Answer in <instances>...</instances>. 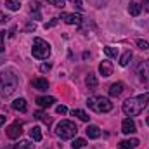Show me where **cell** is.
I'll return each instance as SVG.
<instances>
[{
  "label": "cell",
  "instance_id": "cell-26",
  "mask_svg": "<svg viewBox=\"0 0 149 149\" xmlns=\"http://www.w3.org/2000/svg\"><path fill=\"white\" fill-rule=\"evenodd\" d=\"M104 54L108 57H116L118 56V49L116 47H104Z\"/></svg>",
  "mask_w": 149,
  "mask_h": 149
},
{
  "label": "cell",
  "instance_id": "cell-30",
  "mask_svg": "<svg viewBox=\"0 0 149 149\" xmlns=\"http://www.w3.org/2000/svg\"><path fill=\"white\" fill-rule=\"evenodd\" d=\"M50 70H52V64H50V63L40 64V71H42V73H47V71H50Z\"/></svg>",
  "mask_w": 149,
  "mask_h": 149
},
{
  "label": "cell",
  "instance_id": "cell-18",
  "mask_svg": "<svg viewBox=\"0 0 149 149\" xmlns=\"http://www.w3.org/2000/svg\"><path fill=\"white\" fill-rule=\"evenodd\" d=\"M85 83H87V87L90 88V90H94V88H97V78H95V74L88 73V76H87V80H85Z\"/></svg>",
  "mask_w": 149,
  "mask_h": 149
},
{
  "label": "cell",
  "instance_id": "cell-24",
  "mask_svg": "<svg viewBox=\"0 0 149 149\" xmlns=\"http://www.w3.org/2000/svg\"><path fill=\"white\" fill-rule=\"evenodd\" d=\"M73 116H78V120H81V121H88L90 120V116L83 109H73Z\"/></svg>",
  "mask_w": 149,
  "mask_h": 149
},
{
  "label": "cell",
  "instance_id": "cell-12",
  "mask_svg": "<svg viewBox=\"0 0 149 149\" xmlns=\"http://www.w3.org/2000/svg\"><path fill=\"white\" fill-rule=\"evenodd\" d=\"M85 134H87L88 139H99V137H101V128L95 127V125H88V127L85 128Z\"/></svg>",
  "mask_w": 149,
  "mask_h": 149
},
{
  "label": "cell",
  "instance_id": "cell-31",
  "mask_svg": "<svg viewBox=\"0 0 149 149\" xmlns=\"http://www.w3.org/2000/svg\"><path fill=\"white\" fill-rule=\"evenodd\" d=\"M57 21H59V17H54V19H50L49 23H45V30H47V28H52V26H56V24H57Z\"/></svg>",
  "mask_w": 149,
  "mask_h": 149
},
{
  "label": "cell",
  "instance_id": "cell-5",
  "mask_svg": "<svg viewBox=\"0 0 149 149\" xmlns=\"http://www.w3.org/2000/svg\"><path fill=\"white\" fill-rule=\"evenodd\" d=\"M31 54H33L35 59H40V61L47 59L50 56V45L45 40H42V38H35L33 40V47H31Z\"/></svg>",
  "mask_w": 149,
  "mask_h": 149
},
{
  "label": "cell",
  "instance_id": "cell-39",
  "mask_svg": "<svg viewBox=\"0 0 149 149\" xmlns=\"http://www.w3.org/2000/svg\"><path fill=\"white\" fill-rule=\"evenodd\" d=\"M146 123H148V125H149V116H148V118H146Z\"/></svg>",
  "mask_w": 149,
  "mask_h": 149
},
{
  "label": "cell",
  "instance_id": "cell-16",
  "mask_svg": "<svg viewBox=\"0 0 149 149\" xmlns=\"http://www.w3.org/2000/svg\"><path fill=\"white\" fill-rule=\"evenodd\" d=\"M121 92H123V83H121V81H116V83H113L111 87H109V95H111V97L121 95Z\"/></svg>",
  "mask_w": 149,
  "mask_h": 149
},
{
  "label": "cell",
  "instance_id": "cell-14",
  "mask_svg": "<svg viewBox=\"0 0 149 149\" xmlns=\"http://www.w3.org/2000/svg\"><path fill=\"white\" fill-rule=\"evenodd\" d=\"M54 102H56V99L50 97V95H47V97H37V104L40 108H50Z\"/></svg>",
  "mask_w": 149,
  "mask_h": 149
},
{
  "label": "cell",
  "instance_id": "cell-19",
  "mask_svg": "<svg viewBox=\"0 0 149 149\" xmlns=\"http://www.w3.org/2000/svg\"><path fill=\"white\" fill-rule=\"evenodd\" d=\"M132 56H134V54H132V50H127V52L120 57V66H123V68H125V66H128V63L132 61Z\"/></svg>",
  "mask_w": 149,
  "mask_h": 149
},
{
  "label": "cell",
  "instance_id": "cell-7",
  "mask_svg": "<svg viewBox=\"0 0 149 149\" xmlns=\"http://www.w3.org/2000/svg\"><path fill=\"white\" fill-rule=\"evenodd\" d=\"M5 134H7V137H9V139H19V137H21V134H23V125H21L19 121H14L12 125H9V127H7Z\"/></svg>",
  "mask_w": 149,
  "mask_h": 149
},
{
  "label": "cell",
  "instance_id": "cell-28",
  "mask_svg": "<svg viewBox=\"0 0 149 149\" xmlns=\"http://www.w3.org/2000/svg\"><path fill=\"white\" fill-rule=\"evenodd\" d=\"M14 148L16 149H31V142H30V141H21V142L16 144Z\"/></svg>",
  "mask_w": 149,
  "mask_h": 149
},
{
  "label": "cell",
  "instance_id": "cell-15",
  "mask_svg": "<svg viewBox=\"0 0 149 149\" xmlns=\"http://www.w3.org/2000/svg\"><path fill=\"white\" fill-rule=\"evenodd\" d=\"M30 12L33 14V19H42V12H40V2H37V0L30 2Z\"/></svg>",
  "mask_w": 149,
  "mask_h": 149
},
{
  "label": "cell",
  "instance_id": "cell-13",
  "mask_svg": "<svg viewBox=\"0 0 149 149\" xmlns=\"http://www.w3.org/2000/svg\"><path fill=\"white\" fill-rule=\"evenodd\" d=\"M31 85H33V88H37V90H40V92H43V90L49 88V81H47L45 78H35Z\"/></svg>",
  "mask_w": 149,
  "mask_h": 149
},
{
  "label": "cell",
  "instance_id": "cell-38",
  "mask_svg": "<svg viewBox=\"0 0 149 149\" xmlns=\"http://www.w3.org/2000/svg\"><path fill=\"white\" fill-rule=\"evenodd\" d=\"M26 30H28V31H31V30L35 31V24H31V23H30V24H26Z\"/></svg>",
  "mask_w": 149,
  "mask_h": 149
},
{
  "label": "cell",
  "instance_id": "cell-34",
  "mask_svg": "<svg viewBox=\"0 0 149 149\" xmlns=\"http://www.w3.org/2000/svg\"><path fill=\"white\" fill-rule=\"evenodd\" d=\"M141 7L146 10V12H149V0H142V3H141Z\"/></svg>",
  "mask_w": 149,
  "mask_h": 149
},
{
  "label": "cell",
  "instance_id": "cell-8",
  "mask_svg": "<svg viewBox=\"0 0 149 149\" xmlns=\"http://www.w3.org/2000/svg\"><path fill=\"white\" fill-rule=\"evenodd\" d=\"M59 19H64L66 24H74V26H80L81 21H83V17L80 14H70V12H63Z\"/></svg>",
  "mask_w": 149,
  "mask_h": 149
},
{
  "label": "cell",
  "instance_id": "cell-23",
  "mask_svg": "<svg viewBox=\"0 0 149 149\" xmlns=\"http://www.w3.org/2000/svg\"><path fill=\"white\" fill-rule=\"evenodd\" d=\"M37 120H40V121H43V123H50V116L47 114V113L43 111H35V114H33Z\"/></svg>",
  "mask_w": 149,
  "mask_h": 149
},
{
  "label": "cell",
  "instance_id": "cell-20",
  "mask_svg": "<svg viewBox=\"0 0 149 149\" xmlns=\"http://www.w3.org/2000/svg\"><path fill=\"white\" fill-rule=\"evenodd\" d=\"M30 137H31L35 142H40V141H42V130H40V127H33V128L30 130Z\"/></svg>",
  "mask_w": 149,
  "mask_h": 149
},
{
  "label": "cell",
  "instance_id": "cell-27",
  "mask_svg": "<svg viewBox=\"0 0 149 149\" xmlns=\"http://www.w3.org/2000/svg\"><path fill=\"white\" fill-rule=\"evenodd\" d=\"M45 2L50 3V5H54V7H57V9H63L66 5V0H45Z\"/></svg>",
  "mask_w": 149,
  "mask_h": 149
},
{
  "label": "cell",
  "instance_id": "cell-32",
  "mask_svg": "<svg viewBox=\"0 0 149 149\" xmlns=\"http://www.w3.org/2000/svg\"><path fill=\"white\" fill-rule=\"evenodd\" d=\"M3 38H5V31H0V54L5 50V47H3Z\"/></svg>",
  "mask_w": 149,
  "mask_h": 149
},
{
  "label": "cell",
  "instance_id": "cell-2",
  "mask_svg": "<svg viewBox=\"0 0 149 149\" xmlns=\"http://www.w3.org/2000/svg\"><path fill=\"white\" fill-rule=\"evenodd\" d=\"M19 85V78L14 70H5L0 73V95L3 97H9L16 92Z\"/></svg>",
  "mask_w": 149,
  "mask_h": 149
},
{
  "label": "cell",
  "instance_id": "cell-3",
  "mask_svg": "<svg viewBox=\"0 0 149 149\" xmlns=\"http://www.w3.org/2000/svg\"><path fill=\"white\" fill-rule=\"evenodd\" d=\"M56 135L59 137V139H63V141H68V139H73L74 135H76V132H78V128H76V125H74L73 121H70V120H61L57 125H56Z\"/></svg>",
  "mask_w": 149,
  "mask_h": 149
},
{
  "label": "cell",
  "instance_id": "cell-33",
  "mask_svg": "<svg viewBox=\"0 0 149 149\" xmlns=\"http://www.w3.org/2000/svg\"><path fill=\"white\" fill-rule=\"evenodd\" d=\"M56 111L59 113V114H66V113H68V108H66V106H57Z\"/></svg>",
  "mask_w": 149,
  "mask_h": 149
},
{
  "label": "cell",
  "instance_id": "cell-22",
  "mask_svg": "<svg viewBox=\"0 0 149 149\" xmlns=\"http://www.w3.org/2000/svg\"><path fill=\"white\" fill-rule=\"evenodd\" d=\"M5 7L9 10H19L21 3H19V0H5Z\"/></svg>",
  "mask_w": 149,
  "mask_h": 149
},
{
  "label": "cell",
  "instance_id": "cell-6",
  "mask_svg": "<svg viewBox=\"0 0 149 149\" xmlns=\"http://www.w3.org/2000/svg\"><path fill=\"white\" fill-rule=\"evenodd\" d=\"M137 74H139L141 83L149 88V59L144 61V63H141V66H139V70H137Z\"/></svg>",
  "mask_w": 149,
  "mask_h": 149
},
{
  "label": "cell",
  "instance_id": "cell-25",
  "mask_svg": "<svg viewBox=\"0 0 149 149\" xmlns=\"http://www.w3.org/2000/svg\"><path fill=\"white\" fill-rule=\"evenodd\" d=\"M71 146H73V149H83L87 146V141H85V139H74Z\"/></svg>",
  "mask_w": 149,
  "mask_h": 149
},
{
  "label": "cell",
  "instance_id": "cell-10",
  "mask_svg": "<svg viewBox=\"0 0 149 149\" xmlns=\"http://www.w3.org/2000/svg\"><path fill=\"white\" fill-rule=\"evenodd\" d=\"M99 73L102 74L104 78L111 76L113 74V63L111 61H102V63L99 64Z\"/></svg>",
  "mask_w": 149,
  "mask_h": 149
},
{
  "label": "cell",
  "instance_id": "cell-36",
  "mask_svg": "<svg viewBox=\"0 0 149 149\" xmlns=\"http://www.w3.org/2000/svg\"><path fill=\"white\" fill-rule=\"evenodd\" d=\"M74 3H76V7L80 9V10H83V3H81V0H73Z\"/></svg>",
  "mask_w": 149,
  "mask_h": 149
},
{
  "label": "cell",
  "instance_id": "cell-35",
  "mask_svg": "<svg viewBox=\"0 0 149 149\" xmlns=\"http://www.w3.org/2000/svg\"><path fill=\"white\" fill-rule=\"evenodd\" d=\"M7 19H9V17H7V16H5L3 12H0V24H2V23H5Z\"/></svg>",
  "mask_w": 149,
  "mask_h": 149
},
{
  "label": "cell",
  "instance_id": "cell-17",
  "mask_svg": "<svg viewBox=\"0 0 149 149\" xmlns=\"http://www.w3.org/2000/svg\"><path fill=\"white\" fill-rule=\"evenodd\" d=\"M139 146V141L137 139H130V141H121L120 144H118V148L120 149H135Z\"/></svg>",
  "mask_w": 149,
  "mask_h": 149
},
{
  "label": "cell",
  "instance_id": "cell-29",
  "mask_svg": "<svg viewBox=\"0 0 149 149\" xmlns=\"http://www.w3.org/2000/svg\"><path fill=\"white\" fill-rule=\"evenodd\" d=\"M137 47H139L141 50H148L149 49V42H146V40H137Z\"/></svg>",
  "mask_w": 149,
  "mask_h": 149
},
{
  "label": "cell",
  "instance_id": "cell-4",
  "mask_svg": "<svg viewBox=\"0 0 149 149\" xmlns=\"http://www.w3.org/2000/svg\"><path fill=\"white\" fill-rule=\"evenodd\" d=\"M87 106L95 113H109L113 109V102L108 97H102V95L88 97V99H87Z\"/></svg>",
  "mask_w": 149,
  "mask_h": 149
},
{
  "label": "cell",
  "instance_id": "cell-11",
  "mask_svg": "<svg viewBox=\"0 0 149 149\" xmlns=\"http://www.w3.org/2000/svg\"><path fill=\"white\" fill-rule=\"evenodd\" d=\"M12 109H14V111H19V113H26V109H28L26 99H23V97L16 99V101L12 102Z\"/></svg>",
  "mask_w": 149,
  "mask_h": 149
},
{
  "label": "cell",
  "instance_id": "cell-37",
  "mask_svg": "<svg viewBox=\"0 0 149 149\" xmlns=\"http://www.w3.org/2000/svg\"><path fill=\"white\" fill-rule=\"evenodd\" d=\"M5 120H7V116H5V114H0V127L5 123Z\"/></svg>",
  "mask_w": 149,
  "mask_h": 149
},
{
  "label": "cell",
  "instance_id": "cell-9",
  "mask_svg": "<svg viewBox=\"0 0 149 149\" xmlns=\"http://www.w3.org/2000/svg\"><path fill=\"white\" fill-rule=\"evenodd\" d=\"M121 132H123V134H127V135L135 134V132H137L135 121H134L132 118H125V120H123V123H121Z\"/></svg>",
  "mask_w": 149,
  "mask_h": 149
},
{
  "label": "cell",
  "instance_id": "cell-1",
  "mask_svg": "<svg viewBox=\"0 0 149 149\" xmlns=\"http://www.w3.org/2000/svg\"><path fill=\"white\" fill-rule=\"evenodd\" d=\"M148 101H149V92H146V94H142V95H135V97L127 99V101L123 102L121 109H123V113H125L127 116H137V114H141V113L146 109Z\"/></svg>",
  "mask_w": 149,
  "mask_h": 149
},
{
  "label": "cell",
  "instance_id": "cell-21",
  "mask_svg": "<svg viewBox=\"0 0 149 149\" xmlns=\"http://www.w3.org/2000/svg\"><path fill=\"white\" fill-rule=\"evenodd\" d=\"M141 10H142V7H141V3H137V2H132V3L128 5V12H130L132 16H139Z\"/></svg>",
  "mask_w": 149,
  "mask_h": 149
}]
</instances>
